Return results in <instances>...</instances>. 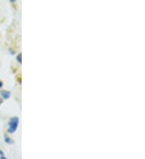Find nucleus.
Masks as SVG:
<instances>
[{"mask_svg": "<svg viewBox=\"0 0 145 159\" xmlns=\"http://www.w3.org/2000/svg\"><path fill=\"white\" fill-rule=\"evenodd\" d=\"M11 93L10 91L5 90V89H3V90L0 91V97H2L3 100H8V99L11 97Z\"/></svg>", "mask_w": 145, "mask_h": 159, "instance_id": "f03ea898", "label": "nucleus"}, {"mask_svg": "<svg viewBox=\"0 0 145 159\" xmlns=\"http://www.w3.org/2000/svg\"><path fill=\"white\" fill-rule=\"evenodd\" d=\"M10 1H11V3H15V2H16L17 0H10Z\"/></svg>", "mask_w": 145, "mask_h": 159, "instance_id": "9d476101", "label": "nucleus"}, {"mask_svg": "<svg viewBox=\"0 0 145 159\" xmlns=\"http://www.w3.org/2000/svg\"><path fill=\"white\" fill-rule=\"evenodd\" d=\"M0 159H8L5 155H3V156H0Z\"/></svg>", "mask_w": 145, "mask_h": 159, "instance_id": "0eeeda50", "label": "nucleus"}, {"mask_svg": "<svg viewBox=\"0 0 145 159\" xmlns=\"http://www.w3.org/2000/svg\"><path fill=\"white\" fill-rule=\"evenodd\" d=\"M19 123V119L18 117H11L9 121H8V128H7V132L10 134H12L16 132L17 129H18Z\"/></svg>", "mask_w": 145, "mask_h": 159, "instance_id": "f257e3e1", "label": "nucleus"}, {"mask_svg": "<svg viewBox=\"0 0 145 159\" xmlns=\"http://www.w3.org/2000/svg\"><path fill=\"white\" fill-rule=\"evenodd\" d=\"M3 155H4V153H3V151L0 149V156H3Z\"/></svg>", "mask_w": 145, "mask_h": 159, "instance_id": "6e6552de", "label": "nucleus"}, {"mask_svg": "<svg viewBox=\"0 0 145 159\" xmlns=\"http://www.w3.org/2000/svg\"><path fill=\"white\" fill-rule=\"evenodd\" d=\"M3 102V99L2 97H0V105H2Z\"/></svg>", "mask_w": 145, "mask_h": 159, "instance_id": "1a4fd4ad", "label": "nucleus"}, {"mask_svg": "<svg viewBox=\"0 0 145 159\" xmlns=\"http://www.w3.org/2000/svg\"><path fill=\"white\" fill-rule=\"evenodd\" d=\"M3 82L2 80H0V90L3 88Z\"/></svg>", "mask_w": 145, "mask_h": 159, "instance_id": "39448f33", "label": "nucleus"}, {"mask_svg": "<svg viewBox=\"0 0 145 159\" xmlns=\"http://www.w3.org/2000/svg\"><path fill=\"white\" fill-rule=\"evenodd\" d=\"M16 60H17V62H18L19 64H21L22 63V54L21 53H19V54H18V55H17V56H16Z\"/></svg>", "mask_w": 145, "mask_h": 159, "instance_id": "20e7f679", "label": "nucleus"}, {"mask_svg": "<svg viewBox=\"0 0 145 159\" xmlns=\"http://www.w3.org/2000/svg\"><path fill=\"white\" fill-rule=\"evenodd\" d=\"M10 52H11V55H15V54H16V51L11 50V49H10Z\"/></svg>", "mask_w": 145, "mask_h": 159, "instance_id": "423d86ee", "label": "nucleus"}, {"mask_svg": "<svg viewBox=\"0 0 145 159\" xmlns=\"http://www.w3.org/2000/svg\"><path fill=\"white\" fill-rule=\"evenodd\" d=\"M4 141H5L6 144H8V145H12L14 143L13 139L10 136H8L7 134L4 135Z\"/></svg>", "mask_w": 145, "mask_h": 159, "instance_id": "7ed1b4c3", "label": "nucleus"}]
</instances>
